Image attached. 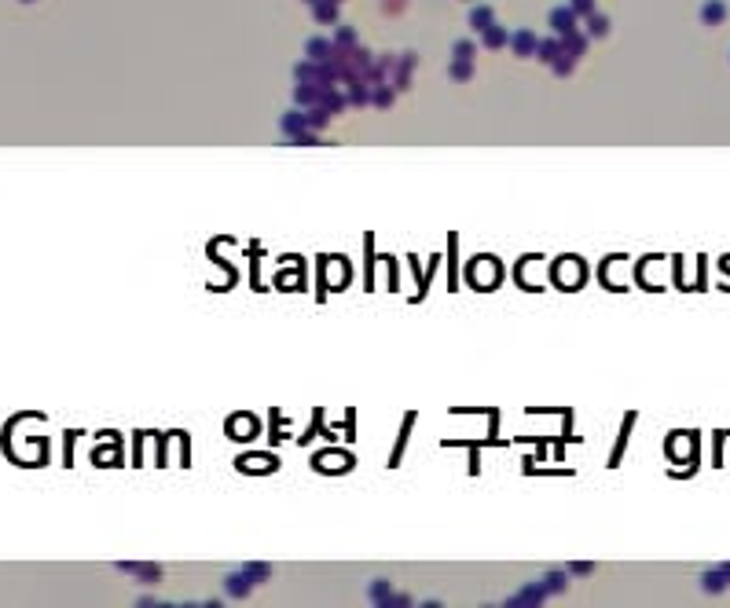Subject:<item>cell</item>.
<instances>
[{"instance_id": "1", "label": "cell", "mask_w": 730, "mask_h": 608, "mask_svg": "<svg viewBox=\"0 0 730 608\" xmlns=\"http://www.w3.org/2000/svg\"><path fill=\"white\" fill-rule=\"evenodd\" d=\"M723 586H726L723 572H719V575H704V590H712V594H716V590H723Z\"/></svg>"}]
</instances>
